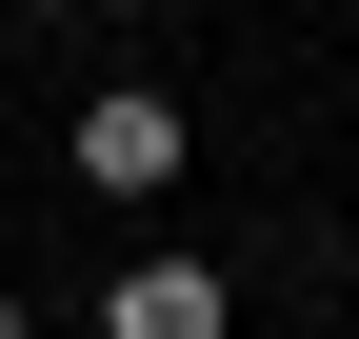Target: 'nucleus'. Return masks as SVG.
Listing matches in <instances>:
<instances>
[{
    "label": "nucleus",
    "mask_w": 359,
    "mask_h": 339,
    "mask_svg": "<svg viewBox=\"0 0 359 339\" xmlns=\"http://www.w3.org/2000/svg\"><path fill=\"white\" fill-rule=\"evenodd\" d=\"M80 180H100V200H160V180H180V100L100 80V100H80Z\"/></svg>",
    "instance_id": "1"
},
{
    "label": "nucleus",
    "mask_w": 359,
    "mask_h": 339,
    "mask_svg": "<svg viewBox=\"0 0 359 339\" xmlns=\"http://www.w3.org/2000/svg\"><path fill=\"white\" fill-rule=\"evenodd\" d=\"M240 300H219V260H120L100 279V339H219Z\"/></svg>",
    "instance_id": "2"
},
{
    "label": "nucleus",
    "mask_w": 359,
    "mask_h": 339,
    "mask_svg": "<svg viewBox=\"0 0 359 339\" xmlns=\"http://www.w3.org/2000/svg\"><path fill=\"white\" fill-rule=\"evenodd\" d=\"M0 339H20V300H0Z\"/></svg>",
    "instance_id": "3"
}]
</instances>
